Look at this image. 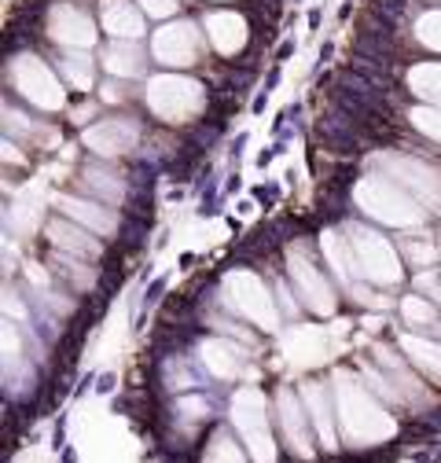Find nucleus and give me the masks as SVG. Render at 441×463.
<instances>
[{"label":"nucleus","mask_w":441,"mask_h":463,"mask_svg":"<svg viewBox=\"0 0 441 463\" xmlns=\"http://www.w3.org/2000/svg\"><path fill=\"white\" fill-rule=\"evenodd\" d=\"M62 206H67V213H74V217L88 221L92 228H100V232H110V217H103V213H100V210H92L88 203H74V199H62Z\"/></svg>","instance_id":"nucleus-2"},{"label":"nucleus","mask_w":441,"mask_h":463,"mask_svg":"<svg viewBox=\"0 0 441 463\" xmlns=\"http://www.w3.org/2000/svg\"><path fill=\"white\" fill-rule=\"evenodd\" d=\"M283 405H287V412H283V415H287V434H291V445L298 449V456H309V445H305V426H302V415H298L302 408H298V405H291V393H283Z\"/></svg>","instance_id":"nucleus-1"}]
</instances>
